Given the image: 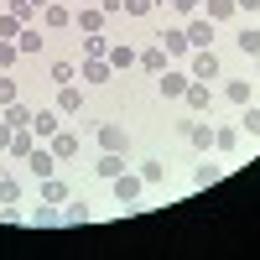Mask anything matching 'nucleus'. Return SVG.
Masks as SVG:
<instances>
[{"instance_id": "nucleus-1", "label": "nucleus", "mask_w": 260, "mask_h": 260, "mask_svg": "<svg viewBox=\"0 0 260 260\" xmlns=\"http://www.w3.org/2000/svg\"><path fill=\"white\" fill-rule=\"evenodd\" d=\"M192 78H219V57H213V47H198V57H192Z\"/></svg>"}, {"instance_id": "nucleus-2", "label": "nucleus", "mask_w": 260, "mask_h": 260, "mask_svg": "<svg viewBox=\"0 0 260 260\" xmlns=\"http://www.w3.org/2000/svg\"><path fill=\"white\" fill-rule=\"evenodd\" d=\"M182 99H187V110H198V115L213 104V94H208V83H203V78H198V83H187V89H182Z\"/></svg>"}, {"instance_id": "nucleus-3", "label": "nucleus", "mask_w": 260, "mask_h": 260, "mask_svg": "<svg viewBox=\"0 0 260 260\" xmlns=\"http://www.w3.org/2000/svg\"><path fill=\"white\" fill-rule=\"evenodd\" d=\"M110 182H115V198H120V203H136L141 187H146L141 177H125V172H120V177H110Z\"/></svg>"}, {"instance_id": "nucleus-4", "label": "nucleus", "mask_w": 260, "mask_h": 260, "mask_svg": "<svg viewBox=\"0 0 260 260\" xmlns=\"http://www.w3.org/2000/svg\"><path fill=\"white\" fill-rule=\"evenodd\" d=\"M26 167H31V177H52V167H57V156H52V151H37V146H31V156H26Z\"/></svg>"}, {"instance_id": "nucleus-5", "label": "nucleus", "mask_w": 260, "mask_h": 260, "mask_svg": "<svg viewBox=\"0 0 260 260\" xmlns=\"http://www.w3.org/2000/svg\"><path fill=\"white\" fill-rule=\"evenodd\" d=\"M31 136L52 141V136H57V115H52V110H37V115H31Z\"/></svg>"}, {"instance_id": "nucleus-6", "label": "nucleus", "mask_w": 260, "mask_h": 260, "mask_svg": "<svg viewBox=\"0 0 260 260\" xmlns=\"http://www.w3.org/2000/svg\"><path fill=\"white\" fill-rule=\"evenodd\" d=\"M187 78H192V73H167V68H161V78H156V83H161V94H167V99H182Z\"/></svg>"}, {"instance_id": "nucleus-7", "label": "nucleus", "mask_w": 260, "mask_h": 260, "mask_svg": "<svg viewBox=\"0 0 260 260\" xmlns=\"http://www.w3.org/2000/svg\"><path fill=\"white\" fill-rule=\"evenodd\" d=\"M94 172H99V177H120V172H125V156H120V151H104V156L94 161Z\"/></svg>"}, {"instance_id": "nucleus-8", "label": "nucleus", "mask_w": 260, "mask_h": 260, "mask_svg": "<svg viewBox=\"0 0 260 260\" xmlns=\"http://www.w3.org/2000/svg\"><path fill=\"white\" fill-rule=\"evenodd\" d=\"M57 110H62V115H78V110H83V94L73 89V83H62V94H57Z\"/></svg>"}, {"instance_id": "nucleus-9", "label": "nucleus", "mask_w": 260, "mask_h": 260, "mask_svg": "<svg viewBox=\"0 0 260 260\" xmlns=\"http://www.w3.org/2000/svg\"><path fill=\"white\" fill-rule=\"evenodd\" d=\"M161 47H167V57H177V52H187V31H177V26H167V31H161Z\"/></svg>"}, {"instance_id": "nucleus-10", "label": "nucleus", "mask_w": 260, "mask_h": 260, "mask_svg": "<svg viewBox=\"0 0 260 260\" xmlns=\"http://www.w3.org/2000/svg\"><path fill=\"white\" fill-rule=\"evenodd\" d=\"M99 146L104 151H125V130L120 125H99Z\"/></svg>"}, {"instance_id": "nucleus-11", "label": "nucleus", "mask_w": 260, "mask_h": 260, "mask_svg": "<svg viewBox=\"0 0 260 260\" xmlns=\"http://www.w3.org/2000/svg\"><path fill=\"white\" fill-rule=\"evenodd\" d=\"M6 151H16V156H31V125L11 130V146H6Z\"/></svg>"}, {"instance_id": "nucleus-12", "label": "nucleus", "mask_w": 260, "mask_h": 260, "mask_svg": "<svg viewBox=\"0 0 260 260\" xmlns=\"http://www.w3.org/2000/svg\"><path fill=\"white\" fill-rule=\"evenodd\" d=\"M187 42H192V47H208V42H213V21H192V26H187Z\"/></svg>"}, {"instance_id": "nucleus-13", "label": "nucleus", "mask_w": 260, "mask_h": 260, "mask_svg": "<svg viewBox=\"0 0 260 260\" xmlns=\"http://www.w3.org/2000/svg\"><path fill=\"white\" fill-rule=\"evenodd\" d=\"M83 78H89V83H110V62H104V57H89V62H83Z\"/></svg>"}, {"instance_id": "nucleus-14", "label": "nucleus", "mask_w": 260, "mask_h": 260, "mask_svg": "<svg viewBox=\"0 0 260 260\" xmlns=\"http://www.w3.org/2000/svg\"><path fill=\"white\" fill-rule=\"evenodd\" d=\"M52 156H78V136L57 130V136H52Z\"/></svg>"}, {"instance_id": "nucleus-15", "label": "nucleus", "mask_w": 260, "mask_h": 260, "mask_svg": "<svg viewBox=\"0 0 260 260\" xmlns=\"http://www.w3.org/2000/svg\"><path fill=\"white\" fill-rule=\"evenodd\" d=\"M136 62H141V68H151V73H161V68H167V47H146Z\"/></svg>"}, {"instance_id": "nucleus-16", "label": "nucleus", "mask_w": 260, "mask_h": 260, "mask_svg": "<svg viewBox=\"0 0 260 260\" xmlns=\"http://www.w3.org/2000/svg\"><path fill=\"white\" fill-rule=\"evenodd\" d=\"M187 141L208 151V146H213V125H208V120H203V125H187Z\"/></svg>"}, {"instance_id": "nucleus-17", "label": "nucleus", "mask_w": 260, "mask_h": 260, "mask_svg": "<svg viewBox=\"0 0 260 260\" xmlns=\"http://www.w3.org/2000/svg\"><path fill=\"white\" fill-rule=\"evenodd\" d=\"M62 198H68V187L52 182V177H42V203H62Z\"/></svg>"}, {"instance_id": "nucleus-18", "label": "nucleus", "mask_w": 260, "mask_h": 260, "mask_svg": "<svg viewBox=\"0 0 260 260\" xmlns=\"http://www.w3.org/2000/svg\"><path fill=\"white\" fill-rule=\"evenodd\" d=\"M42 21H47V26H68L73 11H62V6H42Z\"/></svg>"}, {"instance_id": "nucleus-19", "label": "nucleus", "mask_w": 260, "mask_h": 260, "mask_svg": "<svg viewBox=\"0 0 260 260\" xmlns=\"http://www.w3.org/2000/svg\"><path fill=\"white\" fill-rule=\"evenodd\" d=\"M16 47H21V52H37V47H42V31L21 26V31H16Z\"/></svg>"}, {"instance_id": "nucleus-20", "label": "nucleus", "mask_w": 260, "mask_h": 260, "mask_svg": "<svg viewBox=\"0 0 260 260\" xmlns=\"http://www.w3.org/2000/svg\"><path fill=\"white\" fill-rule=\"evenodd\" d=\"M6 125H11V130L31 125V110H21V104H6Z\"/></svg>"}, {"instance_id": "nucleus-21", "label": "nucleus", "mask_w": 260, "mask_h": 260, "mask_svg": "<svg viewBox=\"0 0 260 260\" xmlns=\"http://www.w3.org/2000/svg\"><path fill=\"white\" fill-rule=\"evenodd\" d=\"M240 6H234V0H208V21H224V16H234Z\"/></svg>"}, {"instance_id": "nucleus-22", "label": "nucleus", "mask_w": 260, "mask_h": 260, "mask_svg": "<svg viewBox=\"0 0 260 260\" xmlns=\"http://www.w3.org/2000/svg\"><path fill=\"white\" fill-rule=\"evenodd\" d=\"M73 21H78V26H83V31H99V26H104V11H78Z\"/></svg>"}, {"instance_id": "nucleus-23", "label": "nucleus", "mask_w": 260, "mask_h": 260, "mask_svg": "<svg viewBox=\"0 0 260 260\" xmlns=\"http://www.w3.org/2000/svg\"><path fill=\"white\" fill-rule=\"evenodd\" d=\"M104 57H110V68H130V62H136V52H130V47H110Z\"/></svg>"}, {"instance_id": "nucleus-24", "label": "nucleus", "mask_w": 260, "mask_h": 260, "mask_svg": "<svg viewBox=\"0 0 260 260\" xmlns=\"http://www.w3.org/2000/svg\"><path fill=\"white\" fill-rule=\"evenodd\" d=\"M240 125L250 130V136H260V104H245V115H240Z\"/></svg>"}, {"instance_id": "nucleus-25", "label": "nucleus", "mask_w": 260, "mask_h": 260, "mask_svg": "<svg viewBox=\"0 0 260 260\" xmlns=\"http://www.w3.org/2000/svg\"><path fill=\"white\" fill-rule=\"evenodd\" d=\"M234 141H240V130H229V125L213 130V146H219V151H234Z\"/></svg>"}, {"instance_id": "nucleus-26", "label": "nucleus", "mask_w": 260, "mask_h": 260, "mask_svg": "<svg viewBox=\"0 0 260 260\" xmlns=\"http://www.w3.org/2000/svg\"><path fill=\"white\" fill-rule=\"evenodd\" d=\"M240 52H245V57H260V31H245V37H240Z\"/></svg>"}, {"instance_id": "nucleus-27", "label": "nucleus", "mask_w": 260, "mask_h": 260, "mask_svg": "<svg viewBox=\"0 0 260 260\" xmlns=\"http://www.w3.org/2000/svg\"><path fill=\"white\" fill-rule=\"evenodd\" d=\"M229 99H234V104H250V83L234 78V83H229Z\"/></svg>"}, {"instance_id": "nucleus-28", "label": "nucleus", "mask_w": 260, "mask_h": 260, "mask_svg": "<svg viewBox=\"0 0 260 260\" xmlns=\"http://www.w3.org/2000/svg\"><path fill=\"white\" fill-rule=\"evenodd\" d=\"M161 177H167L161 161H146V167H141V182H161Z\"/></svg>"}, {"instance_id": "nucleus-29", "label": "nucleus", "mask_w": 260, "mask_h": 260, "mask_svg": "<svg viewBox=\"0 0 260 260\" xmlns=\"http://www.w3.org/2000/svg\"><path fill=\"white\" fill-rule=\"evenodd\" d=\"M16 198H21V187H16L11 177H0V203H16Z\"/></svg>"}, {"instance_id": "nucleus-30", "label": "nucleus", "mask_w": 260, "mask_h": 260, "mask_svg": "<svg viewBox=\"0 0 260 260\" xmlns=\"http://www.w3.org/2000/svg\"><path fill=\"white\" fill-rule=\"evenodd\" d=\"M16 31H21V21L6 11V16H0V42H6V37H16Z\"/></svg>"}, {"instance_id": "nucleus-31", "label": "nucleus", "mask_w": 260, "mask_h": 260, "mask_svg": "<svg viewBox=\"0 0 260 260\" xmlns=\"http://www.w3.org/2000/svg\"><path fill=\"white\" fill-rule=\"evenodd\" d=\"M52 83H73V62H52Z\"/></svg>"}, {"instance_id": "nucleus-32", "label": "nucleus", "mask_w": 260, "mask_h": 260, "mask_svg": "<svg viewBox=\"0 0 260 260\" xmlns=\"http://www.w3.org/2000/svg\"><path fill=\"white\" fill-rule=\"evenodd\" d=\"M6 104H16V83H11V78H0V110H6Z\"/></svg>"}, {"instance_id": "nucleus-33", "label": "nucleus", "mask_w": 260, "mask_h": 260, "mask_svg": "<svg viewBox=\"0 0 260 260\" xmlns=\"http://www.w3.org/2000/svg\"><path fill=\"white\" fill-rule=\"evenodd\" d=\"M21 57V47H16V42H0V68H6V62H16Z\"/></svg>"}, {"instance_id": "nucleus-34", "label": "nucleus", "mask_w": 260, "mask_h": 260, "mask_svg": "<svg viewBox=\"0 0 260 260\" xmlns=\"http://www.w3.org/2000/svg\"><path fill=\"white\" fill-rule=\"evenodd\" d=\"M120 11H130V16H146V11H151V0H125Z\"/></svg>"}, {"instance_id": "nucleus-35", "label": "nucleus", "mask_w": 260, "mask_h": 260, "mask_svg": "<svg viewBox=\"0 0 260 260\" xmlns=\"http://www.w3.org/2000/svg\"><path fill=\"white\" fill-rule=\"evenodd\" d=\"M172 6H177L182 16H192V11H198V0H172Z\"/></svg>"}, {"instance_id": "nucleus-36", "label": "nucleus", "mask_w": 260, "mask_h": 260, "mask_svg": "<svg viewBox=\"0 0 260 260\" xmlns=\"http://www.w3.org/2000/svg\"><path fill=\"white\" fill-rule=\"evenodd\" d=\"M120 6H125V0H99V11H104V16H110V11H120Z\"/></svg>"}, {"instance_id": "nucleus-37", "label": "nucleus", "mask_w": 260, "mask_h": 260, "mask_svg": "<svg viewBox=\"0 0 260 260\" xmlns=\"http://www.w3.org/2000/svg\"><path fill=\"white\" fill-rule=\"evenodd\" d=\"M6 146H11V125L0 120V151H6Z\"/></svg>"}, {"instance_id": "nucleus-38", "label": "nucleus", "mask_w": 260, "mask_h": 260, "mask_svg": "<svg viewBox=\"0 0 260 260\" xmlns=\"http://www.w3.org/2000/svg\"><path fill=\"white\" fill-rule=\"evenodd\" d=\"M234 6H240V11H250V16H255V11H260V0H234Z\"/></svg>"}, {"instance_id": "nucleus-39", "label": "nucleus", "mask_w": 260, "mask_h": 260, "mask_svg": "<svg viewBox=\"0 0 260 260\" xmlns=\"http://www.w3.org/2000/svg\"><path fill=\"white\" fill-rule=\"evenodd\" d=\"M31 6H47V0H31Z\"/></svg>"}, {"instance_id": "nucleus-40", "label": "nucleus", "mask_w": 260, "mask_h": 260, "mask_svg": "<svg viewBox=\"0 0 260 260\" xmlns=\"http://www.w3.org/2000/svg\"><path fill=\"white\" fill-rule=\"evenodd\" d=\"M6 6H11V0H6Z\"/></svg>"}, {"instance_id": "nucleus-41", "label": "nucleus", "mask_w": 260, "mask_h": 260, "mask_svg": "<svg viewBox=\"0 0 260 260\" xmlns=\"http://www.w3.org/2000/svg\"><path fill=\"white\" fill-rule=\"evenodd\" d=\"M255 62H260V57H255Z\"/></svg>"}]
</instances>
